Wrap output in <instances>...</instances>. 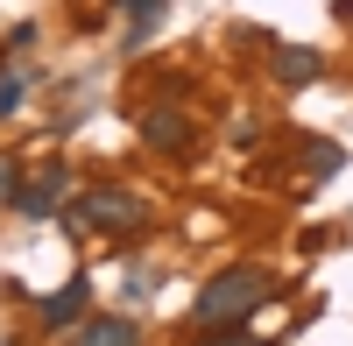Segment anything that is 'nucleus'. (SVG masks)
Wrapping results in <instances>:
<instances>
[{"label": "nucleus", "instance_id": "nucleus-1", "mask_svg": "<svg viewBox=\"0 0 353 346\" xmlns=\"http://www.w3.org/2000/svg\"><path fill=\"white\" fill-rule=\"evenodd\" d=\"M261 297H269V276H261V269H219L198 290V325L205 332H212V325H241Z\"/></svg>", "mask_w": 353, "mask_h": 346}, {"label": "nucleus", "instance_id": "nucleus-12", "mask_svg": "<svg viewBox=\"0 0 353 346\" xmlns=\"http://www.w3.org/2000/svg\"><path fill=\"white\" fill-rule=\"evenodd\" d=\"M0 191H8V205H14V191H21V163H0Z\"/></svg>", "mask_w": 353, "mask_h": 346}, {"label": "nucleus", "instance_id": "nucleus-3", "mask_svg": "<svg viewBox=\"0 0 353 346\" xmlns=\"http://www.w3.org/2000/svg\"><path fill=\"white\" fill-rule=\"evenodd\" d=\"M64 191H71V170L64 163H50L28 191H14V212H28V219H50L57 205H64Z\"/></svg>", "mask_w": 353, "mask_h": 346}, {"label": "nucleus", "instance_id": "nucleus-5", "mask_svg": "<svg viewBox=\"0 0 353 346\" xmlns=\"http://www.w3.org/2000/svg\"><path fill=\"white\" fill-rule=\"evenodd\" d=\"M78 318H85V283H64V290L43 297V325H50V332H64V325H78Z\"/></svg>", "mask_w": 353, "mask_h": 346}, {"label": "nucleus", "instance_id": "nucleus-9", "mask_svg": "<svg viewBox=\"0 0 353 346\" xmlns=\"http://www.w3.org/2000/svg\"><path fill=\"white\" fill-rule=\"evenodd\" d=\"M205 346H269V339H254V332H241V325H233V332L212 325V339H205Z\"/></svg>", "mask_w": 353, "mask_h": 346}, {"label": "nucleus", "instance_id": "nucleus-8", "mask_svg": "<svg viewBox=\"0 0 353 346\" xmlns=\"http://www.w3.org/2000/svg\"><path fill=\"white\" fill-rule=\"evenodd\" d=\"M304 170H311V177H332V170H346V149H339V141H311Z\"/></svg>", "mask_w": 353, "mask_h": 346}, {"label": "nucleus", "instance_id": "nucleus-10", "mask_svg": "<svg viewBox=\"0 0 353 346\" xmlns=\"http://www.w3.org/2000/svg\"><path fill=\"white\" fill-rule=\"evenodd\" d=\"M121 8L134 14V28H149V21H156V8H163V0H121Z\"/></svg>", "mask_w": 353, "mask_h": 346}, {"label": "nucleus", "instance_id": "nucleus-11", "mask_svg": "<svg viewBox=\"0 0 353 346\" xmlns=\"http://www.w3.org/2000/svg\"><path fill=\"white\" fill-rule=\"evenodd\" d=\"M21 106V78H0V113H14Z\"/></svg>", "mask_w": 353, "mask_h": 346}, {"label": "nucleus", "instance_id": "nucleus-4", "mask_svg": "<svg viewBox=\"0 0 353 346\" xmlns=\"http://www.w3.org/2000/svg\"><path fill=\"white\" fill-rule=\"evenodd\" d=\"M141 134H149V149H163V156L191 149V121L176 106H149V113H141Z\"/></svg>", "mask_w": 353, "mask_h": 346}, {"label": "nucleus", "instance_id": "nucleus-6", "mask_svg": "<svg viewBox=\"0 0 353 346\" xmlns=\"http://www.w3.org/2000/svg\"><path fill=\"white\" fill-rule=\"evenodd\" d=\"M269 71H276L283 85H311V78H318V50H304V43H283Z\"/></svg>", "mask_w": 353, "mask_h": 346}, {"label": "nucleus", "instance_id": "nucleus-2", "mask_svg": "<svg viewBox=\"0 0 353 346\" xmlns=\"http://www.w3.org/2000/svg\"><path fill=\"white\" fill-rule=\"evenodd\" d=\"M71 226H92V234H128V226H141V198L121 191V184H99L85 191L71 205Z\"/></svg>", "mask_w": 353, "mask_h": 346}, {"label": "nucleus", "instance_id": "nucleus-7", "mask_svg": "<svg viewBox=\"0 0 353 346\" xmlns=\"http://www.w3.org/2000/svg\"><path fill=\"white\" fill-rule=\"evenodd\" d=\"M78 346H141L128 318H85L78 325Z\"/></svg>", "mask_w": 353, "mask_h": 346}]
</instances>
